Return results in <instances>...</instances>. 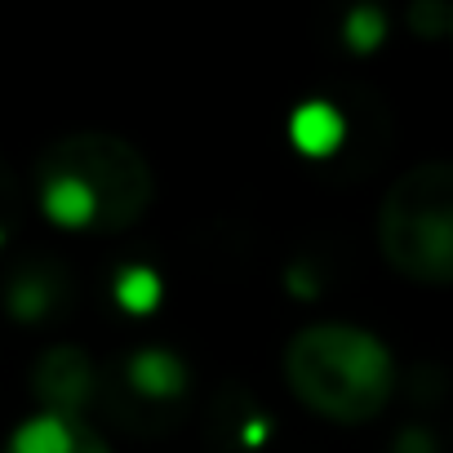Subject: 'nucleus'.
Here are the masks:
<instances>
[{
    "label": "nucleus",
    "instance_id": "f257e3e1",
    "mask_svg": "<svg viewBox=\"0 0 453 453\" xmlns=\"http://www.w3.org/2000/svg\"><path fill=\"white\" fill-rule=\"evenodd\" d=\"M156 196L147 156L116 134H72L36 160V200L67 232H125Z\"/></svg>",
    "mask_w": 453,
    "mask_h": 453
},
{
    "label": "nucleus",
    "instance_id": "f03ea898",
    "mask_svg": "<svg viewBox=\"0 0 453 453\" xmlns=\"http://www.w3.org/2000/svg\"><path fill=\"white\" fill-rule=\"evenodd\" d=\"M285 382L311 413L360 426L373 422L395 395V360L391 347L342 320L307 325L285 347Z\"/></svg>",
    "mask_w": 453,
    "mask_h": 453
},
{
    "label": "nucleus",
    "instance_id": "7ed1b4c3",
    "mask_svg": "<svg viewBox=\"0 0 453 453\" xmlns=\"http://www.w3.org/2000/svg\"><path fill=\"white\" fill-rule=\"evenodd\" d=\"M378 250L404 280L431 289L453 280V169L444 160H422L387 187Z\"/></svg>",
    "mask_w": 453,
    "mask_h": 453
},
{
    "label": "nucleus",
    "instance_id": "20e7f679",
    "mask_svg": "<svg viewBox=\"0 0 453 453\" xmlns=\"http://www.w3.org/2000/svg\"><path fill=\"white\" fill-rule=\"evenodd\" d=\"M5 453H111V444L81 413H36L10 435Z\"/></svg>",
    "mask_w": 453,
    "mask_h": 453
},
{
    "label": "nucleus",
    "instance_id": "39448f33",
    "mask_svg": "<svg viewBox=\"0 0 453 453\" xmlns=\"http://www.w3.org/2000/svg\"><path fill=\"white\" fill-rule=\"evenodd\" d=\"M89 360L76 347H54L41 365H36V391L45 400V413H76L89 400Z\"/></svg>",
    "mask_w": 453,
    "mask_h": 453
},
{
    "label": "nucleus",
    "instance_id": "423d86ee",
    "mask_svg": "<svg viewBox=\"0 0 453 453\" xmlns=\"http://www.w3.org/2000/svg\"><path fill=\"white\" fill-rule=\"evenodd\" d=\"M129 378H134V387L142 395H156V400L178 395L182 382H187V373H182V365H178L173 351H138L129 360Z\"/></svg>",
    "mask_w": 453,
    "mask_h": 453
},
{
    "label": "nucleus",
    "instance_id": "0eeeda50",
    "mask_svg": "<svg viewBox=\"0 0 453 453\" xmlns=\"http://www.w3.org/2000/svg\"><path fill=\"white\" fill-rule=\"evenodd\" d=\"M334 138H338V120H334L320 103L307 107V111L298 116V142H303L307 151H329Z\"/></svg>",
    "mask_w": 453,
    "mask_h": 453
}]
</instances>
